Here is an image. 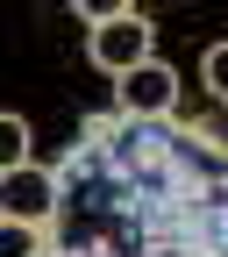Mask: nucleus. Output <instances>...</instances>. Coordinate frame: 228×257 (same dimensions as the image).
Listing matches in <instances>:
<instances>
[{"label": "nucleus", "mask_w": 228, "mask_h": 257, "mask_svg": "<svg viewBox=\"0 0 228 257\" xmlns=\"http://www.w3.org/2000/svg\"><path fill=\"white\" fill-rule=\"evenodd\" d=\"M200 79H207V93H214V100H228V43H214V50H207Z\"/></svg>", "instance_id": "0eeeda50"}, {"label": "nucleus", "mask_w": 228, "mask_h": 257, "mask_svg": "<svg viewBox=\"0 0 228 257\" xmlns=\"http://www.w3.org/2000/svg\"><path fill=\"white\" fill-rule=\"evenodd\" d=\"M0 257H43V229L36 221H0Z\"/></svg>", "instance_id": "39448f33"}, {"label": "nucleus", "mask_w": 228, "mask_h": 257, "mask_svg": "<svg viewBox=\"0 0 228 257\" xmlns=\"http://www.w3.org/2000/svg\"><path fill=\"white\" fill-rule=\"evenodd\" d=\"M43 257H228V136L221 121L86 114L57 165Z\"/></svg>", "instance_id": "f257e3e1"}, {"label": "nucleus", "mask_w": 228, "mask_h": 257, "mask_svg": "<svg viewBox=\"0 0 228 257\" xmlns=\"http://www.w3.org/2000/svg\"><path fill=\"white\" fill-rule=\"evenodd\" d=\"M0 207H8V221H43L57 214V172H43V165H22V172H8L0 179Z\"/></svg>", "instance_id": "20e7f679"}, {"label": "nucleus", "mask_w": 228, "mask_h": 257, "mask_svg": "<svg viewBox=\"0 0 228 257\" xmlns=\"http://www.w3.org/2000/svg\"><path fill=\"white\" fill-rule=\"evenodd\" d=\"M0 165H8V172H22V165H29V121H22V114L0 121Z\"/></svg>", "instance_id": "423d86ee"}, {"label": "nucleus", "mask_w": 228, "mask_h": 257, "mask_svg": "<svg viewBox=\"0 0 228 257\" xmlns=\"http://www.w3.org/2000/svg\"><path fill=\"white\" fill-rule=\"evenodd\" d=\"M72 15H79V22H93L86 57L100 64L107 79H128V72H143V64H150V43H157L150 15H136V8H93V0H79Z\"/></svg>", "instance_id": "f03ea898"}, {"label": "nucleus", "mask_w": 228, "mask_h": 257, "mask_svg": "<svg viewBox=\"0 0 228 257\" xmlns=\"http://www.w3.org/2000/svg\"><path fill=\"white\" fill-rule=\"evenodd\" d=\"M114 107H121V114H143V121H164V114H178V72L150 57L143 72L114 79Z\"/></svg>", "instance_id": "7ed1b4c3"}]
</instances>
